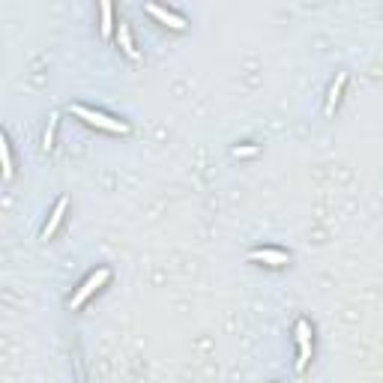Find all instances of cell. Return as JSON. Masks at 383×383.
<instances>
[{
    "label": "cell",
    "mask_w": 383,
    "mask_h": 383,
    "mask_svg": "<svg viewBox=\"0 0 383 383\" xmlns=\"http://www.w3.org/2000/svg\"><path fill=\"white\" fill-rule=\"evenodd\" d=\"M69 111L93 129H102V132H111V135H129V123H123L120 117H111V114H105V111H96V108H87V105H69Z\"/></svg>",
    "instance_id": "6da1fadb"
},
{
    "label": "cell",
    "mask_w": 383,
    "mask_h": 383,
    "mask_svg": "<svg viewBox=\"0 0 383 383\" xmlns=\"http://www.w3.org/2000/svg\"><path fill=\"white\" fill-rule=\"evenodd\" d=\"M108 281H111V269H108V267H99V269H93V273H90V276L81 281V288H78L75 294L69 297V309H72V311H78V309H81L90 297L96 294L99 288H105Z\"/></svg>",
    "instance_id": "7a4b0ae2"
},
{
    "label": "cell",
    "mask_w": 383,
    "mask_h": 383,
    "mask_svg": "<svg viewBox=\"0 0 383 383\" xmlns=\"http://www.w3.org/2000/svg\"><path fill=\"white\" fill-rule=\"evenodd\" d=\"M294 339H297V347H300V356H297V371L306 375V368L311 363V323L306 318H300L297 326H294Z\"/></svg>",
    "instance_id": "3957f363"
},
{
    "label": "cell",
    "mask_w": 383,
    "mask_h": 383,
    "mask_svg": "<svg viewBox=\"0 0 383 383\" xmlns=\"http://www.w3.org/2000/svg\"><path fill=\"white\" fill-rule=\"evenodd\" d=\"M147 13L159 21V25H165V27H171V30H186L189 27V21L183 18V15H177V13H171V9H165V6H159V4H147L144 6Z\"/></svg>",
    "instance_id": "277c9868"
},
{
    "label": "cell",
    "mask_w": 383,
    "mask_h": 383,
    "mask_svg": "<svg viewBox=\"0 0 383 383\" xmlns=\"http://www.w3.org/2000/svg\"><path fill=\"white\" fill-rule=\"evenodd\" d=\"M252 261H261L267 267H285L290 261V255L285 249H273V246H264V249H252L249 252Z\"/></svg>",
    "instance_id": "5b68a950"
},
{
    "label": "cell",
    "mask_w": 383,
    "mask_h": 383,
    "mask_svg": "<svg viewBox=\"0 0 383 383\" xmlns=\"http://www.w3.org/2000/svg\"><path fill=\"white\" fill-rule=\"evenodd\" d=\"M66 207H69V201H66V198H58V204H54V210L48 213V222L42 224V234H39L42 240H51L54 231L60 228V222H63V216H66Z\"/></svg>",
    "instance_id": "8992f818"
},
{
    "label": "cell",
    "mask_w": 383,
    "mask_h": 383,
    "mask_svg": "<svg viewBox=\"0 0 383 383\" xmlns=\"http://www.w3.org/2000/svg\"><path fill=\"white\" fill-rule=\"evenodd\" d=\"M344 84H347V72H339V75H335V81H332V87H330V96H326V117H330L335 111V105L342 102Z\"/></svg>",
    "instance_id": "52a82bcc"
},
{
    "label": "cell",
    "mask_w": 383,
    "mask_h": 383,
    "mask_svg": "<svg viewBox=\"0 0 383 383\" xmlns=\"http://www.w3.org/2000/svg\"><path fill=\"white\" fill-rule=\"evenodd\" d=\"M99 30H102V39H111V33H117L114 6H111V4H102V6H99Z\"/></svg>",
    "instance_id": "ba28073f"
},
{
    "label": "cell",
    "mask_w": 383,
    "mask_h": 383,
    "mask_svg": "<svg viewBox=\"0 0 383 383\" xmlns=\"http://www.w3.org/2000/svg\"><path fill=\"white\" fill-rule=\"evenodd\" d=\"M117 42H120V48L123 54H126L129 60H138V51H135V42H132V33H129V25L126 21H117Z\"/></svg>",
    "instance_id": "9c48e42d"
},
{
    "label": "cell",
    "mask_w": 383,
    "mask_h": 383,
    "mask_svg": "<svg viewBox=\"0 0 383 383\" xmlns=\"http://www.w3.org/2000/svg\"><path fill=\"white\" fill-rule=\"evenodd\" d=\"M0 159H4V180L9 183V180H13V174H15V165H13V147H9V138H6V135L0 138Z\"/></svg>",
    "instance_id": "30bf717a"
},
{
    "label": "cell",
    "mask_w": 383,
    "mask_h": 383,
    "mask_svg": "<svg viewBox=\"0 0 383 383\" xmlns=\"http://www.w3.org/2000/svg\"><path fill=\"white\" fill-rule=\"evenodd\" d=\"M58 120H60L58 114H51V117H48V126H45V132H42V147H45V150L54 147V132H58Z\"/></svg>",
    "instance_id": "8fae6325"
},
{
    "label": "cell",
    "mask_w": 383,
    "mask_h": 383,
    "mask_svg": "<svg viewBox=\"0 0 383 383\" xmlns=\"http://www.w3.org/2000/svg\"><path fill=\"white\" fill-rule=\"evenodd\" d=\"M255 153H257L255 144H249V147H236V150H234V156H255Z\"/></svg>",
    "instance_id": "7c38bea8"
}]
</instances>
